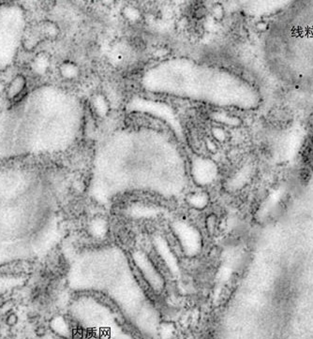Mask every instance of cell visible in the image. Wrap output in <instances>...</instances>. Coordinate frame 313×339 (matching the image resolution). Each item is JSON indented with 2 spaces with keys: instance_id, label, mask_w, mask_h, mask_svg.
Listing matches in <instances>:
<instances>
[{
  "instance_id": "cell-6",
  "label": "cell",
  "mask_w": 313,
  "mask_h": 339,
  "mask_svg": "<svg viewBox=\"0 0 313 339\" xmlns=\"http://www.w3.org/2000/svg\"><path fill=\"white\" fill-rule=\"evenodd\" d=\"M61 76L67 80H74L80 75V68L73 61H65L59 67Z\"/></svg>"
},
{
  "instance_id": "cell-5",
  "label": "cell",
  "mask_w": 313,
  "mask_h": 339,
  "mask_svg": "<svg viewBox=\"0 0 313 339\" xmlns=\"http://www.w3.org/2000/svg\"><path fill=\"white\" fill-rule=\"evenodd\" d=\"M186 201L188 205L195 210H204L208 206L210 197L206 191H195L187 195Z\"/></svg>"
},
{
  "instance_id": "cell-1",
  "label": "cell",
  "mask_w": 313,
  "mask_h": 339,
  "mask_svg": "<svg viewBox=\"0 0 313 339\" xmlns=\"http://www.w3.org/2000/svg\"><path fill=\"white\" fill-rule=\"evenodd\" d=\"M174 230L178 244L186 255L195 256L200 252L202 236L195 227L187 222L177 221L175 223Z\"/></svg>"
},
{
  "instance_id": "cell-3",
  "label": "cell",
  "mask_w": 313,
  "mask_h": 339,
  "mask_svg": "<svg viewBox=\"0 0 313 339\" xmlns=\"http://www.w3.org/2000/svg\"><path fill=\"white\" fill-rule=\"evenodd\" d=\"M193 181L200 187H206L216 180L217 164L210 158L194 157L191 164Z\"/></svg>"
},
{
  "instance_id": "cell-2",
  "label": "cell",
  "mask_w": 313,
  "mask_h": 339,
  "mask_svg": "<svg viewBox=\"0 0 313 339\" xmlns=\"http://www.w3.org/2000/svg\"><path fill=\"white\" fill-rule=\"evenodd\" d=\"M133 260L146 284L156 292L161 291L163 288V280L153 262L143 252L134 253Z\"/></svg>"
},
{
  "instance_id": "cell-8",
  "label": "cell",
  "mask_w": 313,
  "mask_h": 339,
  "mask_svg": "<svg viewBox=\"0 0 313 339\" xmlns=\"http://www.w3.org/2000/svg\"><path fill=\"white\" fill-rule=\"evenodd\" d=\"M211 135L213 137V140L216 142V143H223L227 140L228 138V133L227 132L221 128V127H218V126H213L211 128Z\"/></svg>"
},
{
  "instance_id": "cell-9",
  "label": "cell",
  "mask_w": 313,
  "mask_h": 339,
  "mask_svg": "<svg viewBox=\"0 0 313 339\" xmlns=\"http://www.w3.org/2000/svg\"><path fill=\"white\" fill-rule=\"evenodd\" d=\"M211 16L216 22H221L225 16L224 7L221 3H215L211 8Z\"/></svg>"
},
{
  "instance_id": "cell-12",
  "label": "cell",
  "mask_w": 313,
  "mask_h": 339,
  "mask_svg": "<svg viewBox=\"0 0 313 339\" xmlns=\"http://www.w3.org/2000/svg\"><path fill=\"white\" fill-rule=\"evenodd\" d=\"M35 333H36V335L37 336H38V337L41 338V337L45 336L46 330H45V327H44V326L40 325V326H38V327L36 328V330H35Z\"/></svg>"
},
{
  "instance_id": "cell-10",
  "label": "cell",
  "mask_w": 313,
  "mask_h": 339,
  "mask_svg": "<svg viewBox=\"0 0 313 339\" xmlns=\"http://www.w3.org/2000/svg\"><path fill=\"white\" fill-rule=\"evenodd\" d=\"M18 322V317L15 314V313H11L9 315L7 316L6 318V324L10 327H13L17 324Z\"/></svg>"
},
{
  "instance_id": "cell-4",
  "label": "cell",
  "mask_w": 313,
  "mask_h": 339,
  "mask_svg": "<svg viewBox=\"0 0 313 339\" xmlns=\"http://www.w3.org/2000/svg\"><path fill=\"white\" fill-rule=\"evenodd\" d=\"M90 105L94 113L99 118H105L111 112V104L108 98L100 92L94 94L91 97Z\"/></svg>"
},
{
  "instance_id": "cell-7",
  "label": "cell",
  "mask_w": 313,
  "mask_h": 339,
  "mask_svg": "<svg viewBox=\"0 0 313 339\" xmlns=\"http://www.w3.org/2000/svg\"><path fill=\"white\" fill-rule=\"evenodd\" d=\"M121 15L130 23H137L142 19V12L140 9L133 4L125 5L121 10Z\"/></svg>"
},
{
  "instance_id": "cell-11",
  "label": "cell",
  "mask_w": 313,
  "mask_h": 339,
  "mask_svg": "<svg viewBox=\"0 0 313 339\" xmlns=\"http://www.w3.org/2000/svg\"><path fill=\"white\" fill-rule=\"evenodd\" d=\"M205 146H206L207 150H209L212 153H215L217 151V143L214 140L207 139L205 141Z\"/></svg>"
}]
</instances>
